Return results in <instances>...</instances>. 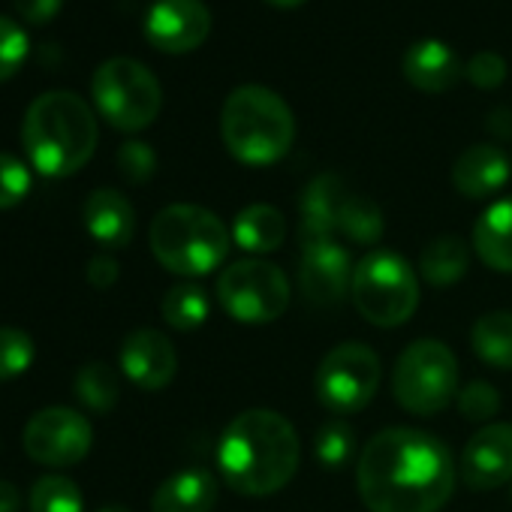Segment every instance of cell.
I'll list each match as a JSON object with an SVG mask.
<instances>
[{
	"label": "cell",
	"mask_w": 512,
	"mask_h": 512,
	"mask_svg": "<svg viewBox=\"0 0 512 512\" xmlns=\"http://www.w3.org/2000/svg\"><path fill=\"white\" fill-rule=\"evenodd\" d=\"M449 446L419 428L374 434L356 464L359 497L371 512H440L455 491Z\"/></svg>",
	"instance_id": "obj_1"
},
{
	"label": "cell",
	"mask_w": 512,
	"mask_h": 512,
	"mask_svg": "<svg viewBox=\"0 0 512 512\" xmlns=\"http://www.w3.org/2000/svg\"><path fill=\"white\" fill-rule=\"evenodd\" d=\"M302 446L293 422L278 410H244L238 413L220 443L217 467L223 482L247 497H266L281 491L299 470Z\"/></svg>",
	"instance_id": "obj_2"
},
{
	"label": "cell",
	"mask_w": 512,
	"mask_h": 512,
	"mask_svg": "<svg viewBox=\"0 0 512 512\" xmlns=\"http://www.w3.org/2000/svg\"><path fill=\"white\" fill-rule=\"evenodd\" d=\"M97 118L73 91L40 94L22 124V142L37 172L49 178L76 175L97 151Z\"/></svg>",
	"instance_id": "obj_3"
},
{
	"label": "cell",
	"mask_w": 512,
	"mask_h": 512,
	"mask_svg": "<svg viewBox=\"0 0 512 512\" xmlns=\"http://www.w3.org/2000/svg\"><path fill=\"white\" fill-rule=\"evenodd\" d=\"M220 136L226 151L247 166H272L296 142V115L290 103L266 85H238L220 109Z\"/></svg>",
	"instance_id": "obj_4"
},
{
	"label": "cell",
	"mask_w": 512,
	"mask_h": 512,
	"mask_svg": "<svg viewBox=\"0 0 512 512\" xmlns=\"http://www.w3.org/2000/svg\"><path fill=\"white\" fill-rule=\"evenodd\" d=\"M148 241L157 263L184 278L211 275L229 253V232L223 220L214 211L190 202L166 205L151 220Z\"/></svg>",
	"instance_id": "obj_5"
},
{
	"label": "cell",
	"mask_w": 512,
	"mask_h": 512,
	"mask_svg": "<svg viewBox=\"0 0 512 512\" xmlns=\"http://www.w3.org/2000/svg\"><path fill=\"white\" fill-rule=\"evenodd\" d=\"M356 311L380 329L404 326L419 308V281L395 250H371L353 269L350 287Z\"/></svg>",
	"instance_id": "obj_6"
},
{
	"label": "cell",
	"mask_w": 512,
	"mask_h": 512,
	"mask_svg": "<svg viewBox=\"0 0 512 512\" xmlns=\"http://www.w3.org/2000/svg\"><path fill=\"white\" fill-rule=\"evenodd\" d=\"M97 112L124 133L151 127L163 106V88L157 76L136 58H109L97 67L91 82Z\"/></svg>",
	"instance_id": "obj_7"
},
{
	"label": "cell",
	"mask_w": 512,
	"mask_h": 512,
	"mask_svg": "<svg viewBox=\"0 0 512 512\" xmlns=\"http://www.w3.org/2000/svg\"><path fill=\"white\" fill-rule=\"evenodd\" d=\"M395 401L416 416H434L446 410L458 395L455 353L434 338L413 341L392 368Z\"/></svg>",
	"instance_id": "obj_8"
},
{
	"label": "cell",
	"mask_w": 512,
	"mask_h": 512,
	"mask_svg": "<svg viewBox=\"0 0 512 512\" xmlns=\"http://www.w3.org/2000/svg\"><path fill=\"white\" fill-rule=\"evenodd\" d=\"M220 308L247 326H263L284 317L290 308V281L281 266L250 256V260L232 263L217 281Z\"/></svg>",
	"instance_id": "obj_9"
},
{
	"label": "cell",
	"mask_w": 512,
	"mask_h": 512,
	"mask_svg": "<svg viewBox=\"0 0 512 512\" xmlns=\"http://www.w3.org/2000/svg\"><path fill=\"white\" fill-rule=\"evenodd\" d=\"M380 380H383V365L377 353L368 344L347 341L323 356L314 374V392L329 413L350 416L374 401Z\"/></svg>",
	"instance_id": "obj_10"
},
{
	"label": "cell",
	"mask_w": 512,
	"mask_h": 512,
	"mask_svg": "<svg viewBox=\"0 0 512 512\" xmlns=\"http://www.w3.org/2000/svg\"><path fill=\"white\" fill-rule=\"evenodd\" d=\"M91 422L73 407H46L25 425V452L46 467H73L91 452Z\"/></svg>",
	"instance_id": "obj_11"
},
{
	"label": "cell",
	"mask_w": 512,
	"mask_h": 512,
	"mask_svg": "<svg viewBox=\"0 0 512 512\" xmlns=\"http://www.w3.org/2000/svg\"><path fill=\"white\" fill-rule=\"evenodd\" d=\"M299 287H302L305 302L314 308L341 305L353 287L350 253L335 238H320V241L302 244Z\"/></svg>",
	"instance_id": "obj_12"
},
{
	"label": "cell",
	"mask_w": 512,
	"mask_h": 512,
	"mask_svg": "<svg viewBox=\"0 0 512 512\" xmlns=\"http://www.w3.org/2000/svg\"><path fill=\"white\" fill-rule=\"evenodd\" d=\"M211 34V13L202 0H154L145 16V37L157 52L184 55Z\"/></svg>",
	"instance_id": "obj_13"
},
{
	"label": "cell",
	"mask_w": 512,
	"mask_h": 512,
	"mask_svg": "<svg viewBox=\"0 0 512 512\" xmlns=\"http://www.w3.org/2000/svg\"><path fill=\"white\" fill-rule=\"evenodd\" d=\"M461 479L473 491H491L512 479V425L479 428L461 452Z\"/></svg>",
	"instance_id": "obj_14"
},
{
	"label": "cell",
	"mask_w": 512,
	"mask_h": 512,
	"mask_svg": "<svg viewBox=\"0 0 512 512\" xmlns=\"http://www.w3.org/2000/svg\"><path fill=\"white\" fill-rule=\"evenodd\" d=\"M121 371L130 383L145 392H160L172 383L178 371L175 347L157 329H139L121 344Z\"/></svg>",
	"instance_id": "obj_15"
},
{
	"label": "cell",
	"mask_w": 512,
	"mask_h": 512,
	"mask_svg": "<svg viewBox=\"0 0 512 512\" xmlns=\"http://www.w3.org/2000/svg\"><path fill=\"white\" fill-rule=\"evenodd\" d=\"M461 73H464L461 58L443 40L422 37L413 46H407V52H404V76L413 88H419L425 94H443V91L455 88Z\"/></svg>",
	"instance_id": "obj_16"
},
{
	"label": "cell",
	"mask_w": 512,
	"mask_h": 512,
	"mask_svg": "<svg viewBox=\"0 0 512 512\" xmlns=\"http://www.w3.org/2000/svg\"><path fill=\"white\" fill-rule=\"evenodd\" d=\"M509 172H512L509 157L497 145L482 142L458 154L452 166V184L467 199H485L494 196L509 181Z\"/></svg>",
	"instance_id": "obj_17"
},
{
	"label": "cell",
	"mask_w": 512,
	"mask_h": 512,
	"mask_svg": "<svg viewBox=\"0 0 512 512\" xmlns=\"http://www.w3.org/2000/svg\"><path fill=\"white\" fill-rule=\"evenodd\" d=\"M347 184L335 172L317 175L305 193H302V223H299V238L302 244L320 241V238H335L338 235V214L347 199Z\"/></svg>",
	"instance_id": "obj_18"
},
{
	"label": "cell",
	"mask_w": 512,
	"mask_h": 512,
	"mask_svg": "<svg viewBox=\"0 0 512 512\" xmlns=\"http://www.w3.org/2000/svg\"><path fill=\"white\" fill-rule=\"evenodd\" d=\"M82 217H85V229L91 232V238L112 250L127 247L136 232V211L130 199L112 187L94 190L85 202Z\"/></svg>",
	"instance_id": "obj_19"
},
{
	"label": "cell",
	"mask_w": 512,
	"mask_h": 512,
	"mask_svg": "<svg viewBox=\"0 0 512 512\" xmlns=\"http://www.w3.org/2000/svg\"><path fill=\"white\" fill-rule=\"evenodd\" d=\"M214 503L217 479L202 467H187L157 485L151 512H211Z\"/></svg>",
	"instance_id": "obj_20"
},
{
	"label": "cell",
	"mask_w": 512,
	"mask_h": 512,
	"mask_svg": "<svg viewBox=\"0 0 512 512\" xmlns=\"http://www.w3.org/2000/svg\"><path fill=\"white\" fill-rule=\"evenodd\" d=\"M473 247L488 269L512 272V196L491 202L479 214L473 226Z\"/></svg>",
	"instance_id": "obj_21"
},
{
	"label": "cell",
	"mask_w": 512,
	"mask_h": 512,
	"mask_svg": "<svg viewBox=\"0 0 512 512\" xmlns=\"http://www.w3.org/2000/svg\"><path fill=\"white\" fill-rule=\"evenodd\" d=\"M287 232H290L287 217L275 205H266V202L247 205L244 211L235 214V223H232L235 244L253 256L278 250L287 241Z\"/></svg>",
	"instance_id": "obj_22"
},
{
	"label": "cell",
	"mask_w": 512,
	"mask_h": 512,
	"mask_svg": "<svg viewBox=\"0 0 512 512\" xmlns=\"http://www.w3.org/2000/svg\"><path fill=\"white\" fill-rule=\"evenodd\" d=\"M470 250L458 235H437L419 253V272L431 287H452L467 275Z\"/></svg>",
	"instance_id": "obj_23"
},
{
	"label": "cell",
	"mask_w": 512,
	"mask_h": 512,
	"mask_svg": "<svg viewBox=\"0 0 512 512\" xmlns=\"http://www.w3.org/2000/svg\"><path fill=\"white\" fill-rule=\"evenodd\" d=\"M473 353L497 368V371H512V311H491L473 323L470 332Z\"/></svg>",
	"instance_id": "obj_24"
},
{
	"label": "cell",
	"mask_w": 512,
	"mask_h": 512,
	"mask_svg": "<svg viewBox=\"0 0 512 512\" xmlns=\"http://www.w3.org/2000/svg\"><path fill=\"white\" fill-rule=\"evenodd\" d=\"M338 232L356 244H377L383 238V211L371 196L347 193L341 214H338Z\"/></svg>",
	"instance_id": "obj_25"
},
{
	"label": "cell",
	"mask_w": 512,
	"mask_h": 512,
	"mask_svg": "<svg viewBox=\"0 0 512 512\" xmlns=\"http://www.w3.org/2000/svg\"><path fill=\"white\" fill-rule=\"evenodd\" d=\"M160 311H163V320L172 329L193 332V329H199L208 320L211 305H208V296H205L202 287H196V284H178V287H172L163 296Z\"/></svg>",
	"instance_id": "obj_26"
},
{
	"label": "cell",
	"mask_w": 512,
	"mask_h": 512,
	"mask_svg": "<svg viewBox=\"0 0 512 512\" xmlns=\"http://www.w3.org/2000/svg\"><path fill=\"white\" fill-rule=\"evenodd\" d=\"M76 395L79 401L94 410V413H109L118 404L121 395V383L118 374L106 365V362H91L79 371L76 377Z\"/></svg>",
	"instance_id": "obj_27"
},
{
	"label": "cell",
	"mask_w": 512,
	"mask_h": 512,
	"mask_svg": "<svg viewBox=\"0 0 512 512\" xmlns=\"http://www.w3.org/2000/svg\"><path fill=\"white\" fill-rule=\"evenodd\" d=\"M314 455L323 467L338 470L356 455V431L344 419H329L317 428Z\"/></svg>",
	"instance_id": "obj_28"
},
{
	"label": "cell",
	"mask_w": 512,
	"mask_h": 512,
	"mask_svg": "<svg viewBox=\"0 0 512 512\" xmlns=\"http://www.w3.org/2000/svg\"><path fill=\"white\" fill-rule=\"evenodd\" d=\"M31 512H82V491L73 479L49 473L31 488Z\"/></svg>",
	"instance_id": "obj_29"
},
{
	"label": "cell",
	"mask_w": 512,
	"mask_h": 512,
	"mask_svg": "<svg viewBox=\"0 0 512 512\" xmlns=\"http://www.w3.org/2000/svg\"><path fill=\"white\" fill-rule=\"evenodd\" d=\"M37 359L34 338L22 329L0 326V380L22 377Z\"/></svg>",
	"instance_id": "obj_30"
},
{
	"label": "cell",
	"mask_w": 512,
	"mask_h": 512,
	"mask_svg": "<svg viewBox=\"0 0 512 512\" xmlns=\"http://www.w3.org/2000/svg\"><path fill=\"white\" fill-rule=\"evenodd\" d=\"M31 52V43H28V34L22 25H16L10 16H0V82L13 79L25 58Z\"/></svg>",
	"instance_id": "obj_31"
},
{
	"label": "cell",
	"mask_w": 512,
	"mask_h": 512,
	"mask_svg": "<svg viewBox=\"0 0 512 512\" xmlns=\"http://www.w3.org/2000/svg\"><path fill=\"white\" fill-rule=\"evenodd\" d=\"M28 193H31L28 166L19 157L0 151V211L16 208Z\"/></svg>",
	"instance_id": "obj_32"
},
{
	"label": "cell",
	"mask_w": 512,
	"mask_h": 512,
	"mask_svg": "<svg viewBox=\"0 0 512 512\" xmlns=\"http://www.w3.org/2000/svg\"><path fill=\"white\" fill-rule=\"evenodd\" d=\"M458 410L467 422H485L500 410V395L491 383L473 380L458 392Z\"/></svg>",
	"instance_id": "obj_33"
},
{
	"label": "cell",
	"mask_w": 512,
	"mask_h": 512,
	"mask_svg": "<svg viewBox=\"0 0 512 512\" xmlns=\"http://www.w3.org/2000/svg\"><path fill=\"white\" fill-rule=\"evenodd\" d=\"M506 58L497 52H476L467 64H464V76L470 85H476L479 91H494L506 82Z\"/></svg>",
	"instance_id": "obj_34"
},
{
	"label": "cell",
	"mask_w": 512,
	"mask_h": 512,
	"mask_svg": "<svg viewBox=\"0 0 512 512\" xmlns=\"http://www.w3.org/2000/svg\"><path fill=\"white\" fill-rule=\"evenodd\" d=\"M118 169H121V175L127 181L145 184L154 175V169H157V154L145 142H136V139L133 142H124L121 151H118Z\"/></svg>",
	"instance_id": "obj_35"
},
{
	"label": "cell",
	"mask_w": 512,
	"mask_h": 512,
	"mask_svg": "<svg viewBox=\"0 0 512 512\" xmlns=\"http://www.w3.org/2000/svg\"><path fill=\"white\" fill-rule=\"evenodd\" d=\"M13 7L28 25H49L61 13L64 0H13Z\"/></svg>",
	"instance_id": "obj_36"
},
{
	"label": "cell",
	"mask_w": 512,
	"mask_h": 512,
	"mask_svg": "<svg viewBox=\"0 0 512 512\" xmlns=\"http://www.w3.org/2000/svg\"><path fill=\"white\" fill-rule=\"evenodd\" d=\"M88 281L97 287V290H109L115 281H118V263L112 260V256H94V260L88 263Z\"/></svg>",
	"instance_id": "obj_37"
},
{
	"label": "cell",
	"mask_w": 512,
	"mask_h": 512,
	"mask_svg": "<svg viewBox=\"0 0 512 512\" xmlns=\"http://www.w3.org/2000/svg\"><path fill=\"white\" fill-rule=\"evenodd\" d=\"M488 127H491V133H494V136L509 139V136H512V109H506V106L494 109V112H491V118H488Z\"/></svg>",
	"instance_id": "obj_38"
},
{
	"label": "cell",
	"mask_w": 512,
	"mask_h": 512,
	"mask_svg": "<svg viewBox=\"0 0 512 512\" xmlns=\"http://www.w3.org/2000/svg\"><path fill=\"white\" fill-rule=\"evenodd\" d=\"M0 512H22V497L19 488L0 479Z\"/></svg>",
	"instance_id": "obj_39"
},
{
	"label": "cell",
	"mask_w": 512,
	"mask_h": 512,
	"mask_svg": "<svg viewBox=\"0 0 512 512\" xmlns=\"http://www.w3.org/2000/svg\"><path fill=\"white\" fill-rule=\"evenodd\" d=\"M266 4H272V7H281V10H290V7H299V4H305V0H266Z\"/></svg>",
	"instance_id": "obj_40"
},
{
	"label": "cell",
	"mask_w": 512,
	"mask_h": 512,
	"mask_svg": "<svg viewBox=\"0 0 512 512\" xmlns=\"http://www.w3.org/2000/svg\"><path fill=\"white\" fill-rule=\"evenodd\" d=\"M100 512H130L127 506H103Z\"/></svg>",
	"instance_id": "obj_41"
}]
</instances>
